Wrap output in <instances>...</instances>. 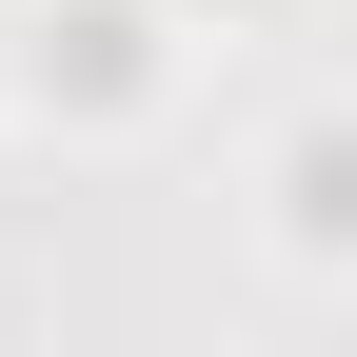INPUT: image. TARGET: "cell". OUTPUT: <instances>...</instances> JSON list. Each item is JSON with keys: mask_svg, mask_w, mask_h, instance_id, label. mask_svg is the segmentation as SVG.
Instances as JSON below:
<instances>
[{"mask_svg": "<svg viewBox=\"0 0 357 357\" xmlns=\"http://www.w3.org/2000/svg\"><path fill=\"white\" fill-rule=\"evenodd\" d=\"M298 218H318V238H357V139H318V159H298Z\"/></svg>", "mask_w": 357, "mask_h": 357, "instance_id": "cell-1", "label": "cell"}]
</instances>
